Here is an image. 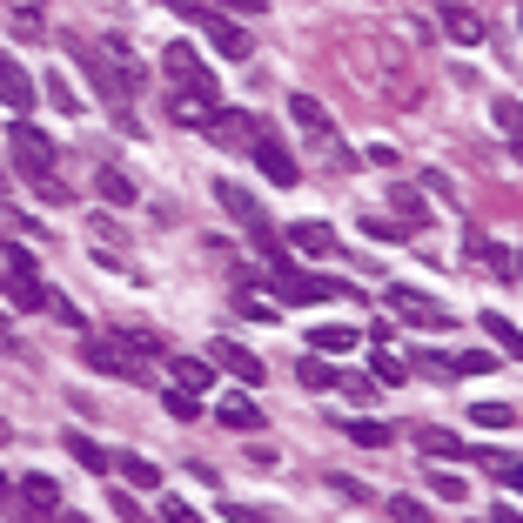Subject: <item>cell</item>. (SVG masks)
Returning <instances> with one entry per match:
<instances>
[{
  "mask_svg": "<svg viewBox=\"0 0 523 523\" xmlns=\"http://www.w3.org/2000/svg\"><path fill=\"white\" fill-rule=\"evenodd\" d=\"M168 14H182V21H195L208 34V47L222 54V61H249L255 47H249V27L242 21H228L222 7H208V0H168Z\"/></svg>",
  "mask_w": 523,
  "mask_h": 523,
  "instance_id": "cell-1",
  "label": "cell"
},
{
  "mask_svg": "<svg viewBox=\"0 0 523 523\" xmlns=\"http://www.w3.org/2000/svg\"><path fill=\"white\" fill-rule=\"evenodd\" d=\"M161 74L175 81V94H195V101H222L215 94V68L188 41H161Z\"/></svg>",
  "mask_w": 523,
  "mask_h": 523,
  "instance_id": "cell-2",
  "label": "cell"
},
{
  "mask_svg": "<svg viewBox=\"0 0 523 523\" xmlns=\"http://www.w3.org/2000/svg\"><path fill=\"white\" fill-rule=\"evenodd\" d=\"M74 61H81V74L94 81V94H101V101H114V108H128V101L148 88V81H135V74L121 68V61H108L101 47H74Z\"/></svg>",
  "mask_w": 523,
  "mask_h": 523,
  "instance_id": "cell-3",
  "label": "cell"
},
{
  "mask_svg": "<svg viewBox=\"0 0 523 523\" xmlns=\"http://www.w3.org/2000/svg\"><path fill=\"white\" fill-rule=\"evenodd\" d=\"M269 296L275 302H342L349 296V282H336V275H309V269H269Z\"/></svg>",
  "mask_w": 523,
  "mask_h": 523,
  "instance_id": "cell-4",
  "label": "cell"
},
{
  "mask_svg": "<svg viewBox=\"0 0 523 523\" xmlns=\"http://www.w3.org/2000/svg\"><path fill=\"white\" fill-rule=\"evenodd\" d=\"M81 356H88V369H101V376H114V383H148V363H141L114 329H108V336H88V342H81Z\"/></svg>",
  "mask_w": 523,
  "mask_h": 523,
  "instance_id": "cell-5",
  "label": "cell"
},
{
  "mask_svg": "<svg viewBox=\"0 0 523 523\" xmlns=\"http://www.w3.org/2000/svg\"><path fill=\"white\" fill-rule=\"evenodd\" d=\"M7 148H14V168H21L27 182H47V175H54V148H47V135L34 128V121H14Z\"/></svg>",
  "mask_w": 523,
  "mask_h": 523,
  "instance_id": "cell-6",
  "label": "cell"
},
{
  "mask_svg": "<svg viewBox=\"0 0 523 523\" xmlns=\"http://www.w3.org/2000/svg\"><path fill=\"white\" fill-rule=\"evenodd\" d=\"M383 302H389V309H396L403 322H416V329H450V322H456L436 296H423V289H403V282H389Z\"/></svg>",
  "mask_w": 523,
  "mask_h": 523,
  "instance_id": "cell-7",
  "label": "cell"
},
{
  "mask_svg": "<svg viewBox=\"0 0 523 523\" xmlns=\"http://www.w3.org/2000/svg\"><path fill=\"white\" fill-rule=\"evenodd\" d=\"M262 128H269V121H255V114H242V108H215V121H208L202 135L222 141V148H242V155H249L255 141H262Z\"/></svg>",
  "mask_w": 523,
  "mask_h": 523,
  "instance_id": "cell-8",
  "label": "cell"
},
{
  "mask_svg": "<svg viewBox=\"0 0 523 523\" xmlns=\"http://www.w3.org/2000/svg\"><path fill=\"white\" fill-rule=\"evenodd\" d=\"M249 161H255V168H262V175H269L275 188H296V182H302L296 155L282 148V135H275V128H262V141H255V148H249Z\"/></svg>",
  "mask_w": 523,
  "mask_h": 523,
  "instance_id": "cell-9",
  "label": "cell"
},
{
  "mask_svg": "<svg viewBox=\"0 0 523 523\" xmlns=\"http://www.w3.org/2000/svg\"><path fill=\"white\" fill-rule=\"evenodd\" d=\"M215 363H222L242 389H262V383H269V363H262L255 349H242L235 336H215Z\"/></svg>",
  "mask_w": 523,
  "mask_h": 523,
  "instance_id": "cell-10",
  "label": "cell"
},
{
  "mask_svg": "<svg viewBox=\"0 0 523 523\" xmlns=\"http://www.w3.org/2000/svg\"><path fill=\"white\" fill-rule=\"evenodd\" d=\"M34 74L21 68V61H14V54H7V47H0V101H7V108H14V121H27V108H34Z\"/></svg>",
  "mask_w": 523,
  "mask_h": 523,
  "instance_id": "cell-11",
  "label": "cell"
},
{
  "mask_svg": "<svg viewBox=\"0 0 523 523\" xmlns=\"http://www.w3.org/2000/svg\"><path fill=\"white\" fill-rule=\"evenodd\" d=\"M436 21H443V34H450V41H463V47H483V34H490L470 0H443V14H436Z\"/></svg>",
  "mask_w": 523,
  "mask_h": 523,
  "instance_id": "cell-12",
  "label": "cell"
},
{
  "mask_svg": "<svg viewBox=\"0 0 523 523\" xmlns=\"http://www.w3.org/2000/svg\"><path fill=\"white\" fill-rule=\"evenodd\" d=\"M215 423L235 430V436H255V430H262V410H255L242 389H228V396H215Z\"/></svg>",
  "mask_w": 523,
  "mask_h": 523,
  "instance_id": "cell-13",
  "label": "cell"
},
{
  "mask_svg": "<svg viewBox=\"0 0 523 523\" xmlns=\"http://www.w3.org/2000/svg\"><path fill=\"white\" fill-rule=\"evenodd\" d=\"M483 336H490V349H497L503 363H523V329L510 316H497V309H483Z\"/></svg>",
  "mask_w": 523,
  "mask_h": 523,
  "instance_id": "cell-14",
  "label": "cell"
},
{
  "mask_svg": "<svg viewBox=\"0 0 523 523\" xmlns=\"http://www.w3.org/2000/svg\"><path fill=\"white\" fill-rule=\"evenodd\" d=\"M94 195H101V202H114V208H135V175H128V168H108V161H101V168H94Z\"/></svg>",
  "mask_w": 523,
  "mask_h": 523,
  "instance_id": "cell-15",
  "label": "cell"
},
{
  "mask_svg": "<svg viewBox=\"0 0 523 523\" xmlns=\"http://www.w3.org/2000/svg\"><path fill=\"white\" fill-rule=\"evenodd\" d=\"M289 114H296V128H302V135H316V141L336 135V128H329V108H322L316 94H289Z\"/></svg>",
  "mask_w": 523,
  "mask_h": 523,
  "instance_id": "cell-16",
  "label": "cell"
},
{
  "mask_svg": "<svg viewBox=\"0 0 523 523\" xmlns=\"http://www.w3.org/2000/svg\"><path fill=\"white\" fill-rule=\"evenodd\" d=\"M21 497H27V510L54 517V510H61V477H41V470H27V477H21Z\"/></svg>",
  "mask_w": 523,
  "mask_h": 523,
  "instance_id": "cell-17",
  "label": "cell"
},
{
  "mask_svg": "<svg viewBox=\"0 0 523 523\" xmlns=\"http://www.w3.org/2000/svg\"><path fill=\"white\" fill-rule=\"evenodd\" d=\"M168 376H175V389H188V396L215 389V363H202V356H175V363H168Z\"/></svg>",
  "mask_w": 523,
  "mask_h": 523,
  "instance_id": "cell-18",
  "label": "cell"
},
{
  "mask_svg": "<svg viewBox=\"0 0 523 523\" xmlns=\"http://www.w3.org/2000/svg\"><path fill=\"white\" fill-rule=\"evenodd\" d=\"M289 249H302V255H336V228H329V222H296V228H289Z\"/></svg>",
  "mask_w": 523,
  "mask_h": 523,
  "instance_id": "cell-19",
  "label": "cell"
},
{
  "mask_svg": "<svg viewBox=\"0 0 523 523\" xmlns=\"http://www.w3.org/2000/svg\"><path fill=\"white\" fill-rule=\"evenodd\" d=\"M41 94H47V101H54V108H61V114H81V108H88V101L74 94V81H68V74H61V68H47V74H41Z\"/></svg>",
  "mask_w": 523,
  "mask_h": 523,
  "instance_id": "cell-20",
  "label": "cell"
},
{
  "mask_svg": "<svg viewBox=\"0 0 523 523\" xmlns=\"http://www.w3.org/2000/svg\"><path fill=\"white\" fill-rule=\"evenodd\" d=\"M416 450L450 463V456H470V443H463V436H450V430H430V423H423V430H416Z\"/></svg>",
  "mask_w": 523,
  "mask_h": 523,
  "instance_id": "cell-21",
  "label": "cell"
},
{
  "mask_svg": "<svg viewBox=\"0 0 523 523\" xmlns=\"http://www.w3.org/2000/svg\"><path fill=\"white\" fill-rule=\"evenodd\" d=\"M296 383H302V389H316V396H322V389H336V383H342V369H329V363L316 356V349H309V356L296 363Z\"/></svg>",
  "mask_w": 523,
  "mask_h": 523,
  "instance_id": "cell-22",
  "label": "cell"
},
{
  "mask_svg": "<svg viewBox=\"0 0 523 523\" xmlns=\"http://www.w3.org/2000/svg\"><path fill=\"white\" fill-rule=\"evenodd\" d=\"M114 470L128 477V490H155V497H161V470L148 463V456H114Z\"/></svg>",
  "mask_w": 523,
  "mask_h": 523,
  "instance_id": "cell-23",
  "label": "cell"
},
{
  "mask_svg": "<svg viewBox=\"0 0 523 523\" xmlns=\"http://www.w3.org/2000/svg\"><path fill=\"white\" fill-rule=\"evenodd\" d=\"M68 456H74V463H81V470H94V477H108V470H114V456L101 450L94 436H68Z\"/></svg>",
  "mask_w": 523,
  "mask_h": 523,
  "instance_id": "cell-24",
  "label": "cell"
},
{
  "mask_svg": "<svg viewBox=\"0 0 523 523\" xmlns=\"http://www.w3.org/2000/svg\"><path fill=\"white\" fill-rule=\"evenodd\" d=\"M389 208H396V222L410 228V235L430 222V208H423V195H416V188H396V195H389Z\"/></svg>",
  "mask_w": 523,
  "mask_h": 523,
  "instance_id": "cell-25",
  "label": "cell"
},
{
  "mask_svg": "<svg viewBox=\"0 0 523 523\" xmlns=\"http://www.w3.org/2000/svg\"><path fill=\"white\" fill-rule=\"evenodd\" d=\"M309 349H316V356H349V349H356V329L329 322V329H316V336H309Z\"/></svg>",
  "mask_w": 523,
  "mask_h": 523,
  "instance_id": "cell-26",
  "label": "cell"
},
{
  "mask_svg": "<svg viewBox=\"0 0 523 523\" xmlns=\"http://www.w3.org/2000/svg\"><path fill=\"white\" fill-rule=\"evenodd\" d=\"M342 430H349V443H363V450H389V423H369V416H349V423H342Z\"/></svg>",
  "mask_w": 523,
  "mask_h": 523,
  "instance_id": "cell-27",
  "label": "cell"
},
{
  "mask_svg": "<svg viewBox=\"0 0 523 523\" xmlns=\"http://www.w3.org/2000/svg\"><path fill=\"white\" fill-rule=\"evenodd\" d=\"M490 121L517 141V135H523V101H517V94H497V101H490Z\"/></svg>",
  "mask_w": 523,
  "mask_h": 523,
  "instance_id": "cell-28",
  "label": "cell"
},
{
  "mask_svg": "<svg viewBox=\"0 0 523 523\" xmlns=\"http://www.w3.org/2000/svg\"><path fill=\"white\" fill-rule=\"evenodd\" d=\"M383 510H389V523H436V517H430V503H423V497H389Z\"/></svg>",
  "mask_w": 523,
  "mask_h": 523,
  "instance_id": "cell-29",
  "label": "cell"
},
{
  "mask_svg": "<svg viewBox=\"0 0 523 523\" xmlns=\"http://www.w3.org/2000/svg\"><path fill=\"white\" fill-rule=\"evenodd\" d=\"M470 423H483V430H517V410H510V403H477Z\"/></svg>",
  "mask_w": 523,
  "mask_h": 523,
  "instance_id": "cell-30",
  "label": "cell"
},
{
  "mask_svg": "<svg viewBox=\"0 0 523 523\" xmlns=\"http://www.w3.org/2000/svg\"><path fill=\"white\" fill-rule=\"evenodd\" d=\"M410 369H423V376H443V383H450V376H456V356H443V349H416Z\"/></svg>",
  "mask_w": 523,
  "mask_h": 523,
  "instance_id": "cell-31",
  "label": "cell"
},
{
  "mask_svg": "<svg viewBox=\"0 0 523 523\" xmlns=\"http://www.w3.org/2000/svg\"><path fill=\"white\" fill-rule=\"evenodd\" d=\"M161 410L175 416V423H195V416H202V403H195L188 389H161Z\"/></svg>",
  "mask_w": 523,
  "mask_h": 523,
  "instance_id": "cell-32",
  "label": "cell"
},
{
  "mask_svg": "<svg viewBox=\"0 0 523 523\" xmlns=\"http://www.w3.org/2000/svg\"><path fill=\"white\" fill-rule=\"evenodd\" d=\"M235 316H249V322H275V296H249V289H235Z\"/></svg>",
  "mask_w": 523,
  "mask_h": 523,
  "instance_id": "cell-33",
  "label": "cell"
},
{
  "mask_svg": "<svg viewBox=\"0 0 523 523\" xmlns=\"http://www.w3.org/2000/svg\"><path fill=\"white\" fill-rule=\"evenodd\" d=\"M363 235H369V242H403L410 228L396 222V215H363Z\"/></svg>",
  "mask_w": 523,
  "mask_h": 523,
  "instance_id": "cell-34",
  "label": "cell"
},
{
  "mask_svg": "<svg viewBox=\"0 0 523 523\" xmlns=\"http://www.w3.org/2000/svg\"><path fill=\"white\" fill-rule=\"evenodd\" d=\"M490 369H503L497 349H470V356H456V376H490Z\"/></svg>",
  "mask_w": 523,
  "mask_h": 523,
  "instance_id": "cell-35",
  "label": "cell"
},
{
  "mask_svg": "<svg viewBox=\"0 0 523 523\" xmlns=\"http://www.w3.org/2000/svg\"><path fill=\"white\" fill-rule=\"evenodd\" d=\"M483 470H490V477H497L503 490H517V497H523V463H517V456H490Z\"/></svg>",
  "mask_w": 523,
  "mask_h": 523,
  "instance_id": "cell-36",
  "label": "cell"
},
{
  "mask_svg": "<svg viewBox=\"0 0 523 523\" xmlns=\"http://www.w3.org/2000/svg\"><path fill=\"white\" fill-rule=\"evenodd\" d=\"M430 490H436L443 503H470V483H463V477H450V470H430Z\"/></svg>",
  "mask_w": 523,
  "mask_h": 523,
  "instance_id": "cell-37",
  "label": "cell"
},
{
  "mask_svg": "<svg viewBox=\"0 0 523 523\" xmlns=\"http://www.w3.org/2000/svg\"><path fill=\"white\" fill-rule=\"evenodd\" d=\"M114 336L128 342V349H135L141 363H148V356H161V336H155V329H114Z\"/></svg>",
  "mask_w": 523,
  "mask_h": 523,
  "instance_id": "cell-38",
  "label": "cell"
},
{
  "mask_svg": "<svg viewBox=\"0 0 523 523\" xmlns=\"http://www.w3.org/2000/svg\"><path fill=\"white\" fill-rule=\"evenodd\" d=\"M155 523H202V517H195V510H188L182 497H168V490H161V503H155Z\"/></svg>",
  "mask_w": 523,
  "mask_h": 523,
  "instance_id": "cell-39",
  "label": "cell"
},
{
  "mask_svg": "<svg viewBox=\"0 0 523 523\" xmlns=\"http://www.w3.org/2000/svg\"><path fill=\"white\" fill-rule=\"evenodd\" d=\"M228 21H255V14H269V0H215Z\"/></svg>",
  "mask_w": 523,
  "mask_h": 523,
  "instance_id": "cell-40",
  "label": "cell"
},
{
  "mask_svg": "<svg viewBox=\"0 0 523 523\" xmlns=\"http://www.w3.org/2000/svg\"><path fill=\"white\" fill-rule=\"evenodd\" d=\"M14 34H21V41H41V14H34V7H14Z\"/></svg>",
  "mask_w": 523,
  "mask_h": 523,
  "instance_id": "cell-41",
  "label": "cell"
},
{
  "mask_svg": "<svg viewBox=\"0 0 523 523\" xmlns=\"http://www.w3.org/2000/svg\"><path fill=\"white\" fill-rule=\"evenodd\" d=\"M47 316H54V322H68V329H81V309H74L68 296H47Z\"/></svg>",
  "mask_w": 523,
  "mask_h": 523,
  "instance_id": "cell-42",
  "label": "cell"
},
{
  "mask_svg": "<svg viewBox=\"0 0 523 523\" xmlns=\"http://www.w3.org/2000/svg\"><path fill=\"white\" fill-rule=\"evenodd\" d=\"M376 376H383V383H403V376H410V363H396V356H383V349H376Z\"/></svg>",
  "mask_w": 523,
  "mask_h": 523,
  "instance_id": "cell-43",
  "label": "cell"
},
{
  "mask_svg": "<svg viewBox=\"0 0 523 523\" xmlns=\"http://www.w3.org/2000/svg\"><path fill=\"white\" fill-rule=\"evenodd\" d=\"M222 517H228V523H269L262 510H249V503H222Z\"/></svg>",
  "mask_w": 523,
  "mask_h": 523,
  "instance_id": "cell-44",
  "label": "cell"
},
{
  "mask_svg": "<svg viewBox=\"0 0 523 523\" xmlns=\"http://www.w3.org/2000/svg\"><path fill=\"white\" fill-rule=\"evenodd\" d=\"M108 510H114V517H141V510H135V497H128V490H108Z\"/></svg>",
  "mask_w": 523,
  "mask_h": 523,
  "instance_id": "cell-45",
  "label": "cell"
},
{
  "mask_svg": "<svg viewBox=\"0 0 523 523\" xmlns=\"http://www.w3.org/2000/svg\"><path fill=\"white\" fill-rule=\"evenodd\" d=\"M490 523H523V510H510V503H497V510H490Z\"/></svg>",
  "mask_w": 523,
  "mask_h": 523,
  "instance_id": "cell-46",
  "label": "cell"
},
{
  "mask_svg": "<svg viewBox=\"0 0 523 523\" xmlns=\"http://www.w3.org/2000/svg\"><path fill=\"white\" fill-rule=\"evenodd\" d=\"M510 161H517V168H523V135H517V141H510Z\"/></svg>",
  "mask_w": 523,
  "mask_h": 523,
  "instance_id": "cell-47",
  "label": "cell"
},
{
  "mask_svg": "<svg viewBox=\"0 0 523 523\" xmlns=\"http://www.w3.org/2000/svg\"><path fill=\"white\" fill-rule=\"evenodd\" d=\"M7 7H41V0H7Z\"/></svg>",
  "mask_w": 523,
  "mask_h": 523,
  "instance_id": "cell-48",
  "label": "cell"
},
{
  "mask_svg": "<svg viewBox=\"0 0 523 523\" xmlns=\"http://www.w3.org/2000/svg\"><path fill=\"white\" fill-rule=\"evenodd\" d=\"M7 490H14V483H7V477H0V503H7Z\"/></svg>",
  "mask_w": 523,
  "mask_h": 523,
  "instance_id": "cell-49",
  "label": "cell"
},
{
  "mask_svg": "<svg viewBox=\"0 0 523 523\" xmlns=\"http://www.w3.org/2000/svg\"><path fill=\"white\" fill-rule=\"evenodd\" d=\"M0 443H7V423H0Z\"/></svg>",
  "mask_w": 523,
  "mask_h": 523,
  "instance_id": "cell-50",
  "label": "cell"
},
{
  "mask_svg": "<svg viewBox=\"0 0 523 523\" xmlns=\"http://www.w3.org/2000/svg\"><path fill=\"white\" fill-rule=\"evenodd\" d=\"M517 34H523V14H517Z\"/></svg>",
  "mask_w": 523,
  "mask_h": 523,
  "instance_id": "cell-51",
  "label": "cell"
}]
</instances>
